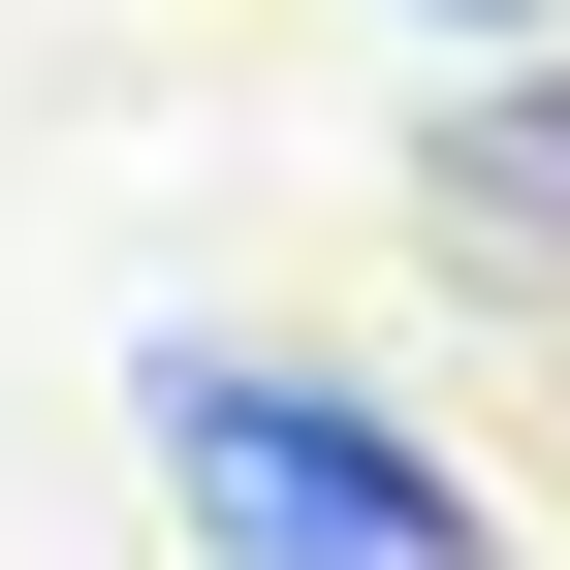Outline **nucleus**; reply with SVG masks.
Returning <instances> with one entry per match:
<instances>
[{
	"label": "nucleus",
	"mask_w": 570,
	"mask_h": 570,
	"mask_svg": "<svg viewBox=\"0 0 570 570\" xmlns=\"http://www.w3.org/2000/svg\"><path fill=\"white\" fill-rule=\"evenodd\" d=\"M159 475H190L223 570H508V508H475L412 412L285 381V348H159Z\"/></svg>",
	"instance_id": "obj_1"
},
{
	"label": "nucleus",
	"mask_w": 570,
	"mask_h": 570,
	"mask_svg": "<svg viewBox=\"0 0 570 570\" xmlns=\"http://www.w3.org/2000/svg\"><path fill=\"white\" fill-rule=\"evenodd\" d=\"M412 190H444L475 254H570V63H508V96H444V127H412Z\"/></svg>",
	"instance_id": "obj_2"
},
{
	"label": "nucleus",
	"mask_w": 570,
	"mask_h": 570,
	"mask_svg": "<svg viewBox=\"0 0 570 570\" xmlns=\"http://www.w3.org/2000/svg\"><path fill=\"white\" fill-rule=\"evenodd\" d=\"M444 32H539V0H444Z\"/></svg>",
	"instance_id": "obj_3"
}]
</instances>
